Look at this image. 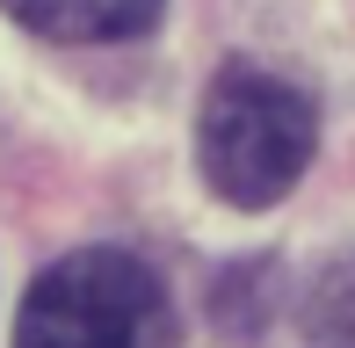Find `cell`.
I'll list each match as a JSON object with an SVG mask.
<instances>
[{"mask_svg": "<svg viewBox=\"0 0 355 348\" xmlns=\"http://www.w3.org/2000/svg\"><path fill=\"white\" fill-rule=\"evenodd\" d=\"M312 138H319V116L290 80L261 66H225L203 94L196 160H203V182L232 211H268L312 167Z\"/></svg>", "mask_w": 355, "mask_h": 348, "instance_id": "obj_1", "label": "cell"}, {"mask_svg": "<svg viewBox=\"0 0 355 348\" xmlns=\"http://www.w3.org/2000/svg\"><path fill=\"white\" fill-rule=\"evenodd\" d=\"M0 8L29 37H51V44H123V37H145L167 0H0Z\"/></svg>", "mask_w": 355, "mask_h": 348, "instance_id": "obj_3", "label": "cell"}, {"mask_svg": "<svg viewBox=\"0 0 355 348\" xmlns=\"http://www.w3.org/2000/svg\"><path fill=\"white\" fill-rule=\"evenodd\" d=\"M15 348H167L159 276L123 247H80L29 283Z\"/></svg>", "mask_w": 355, "mask_h": 348, "instance_id": "obj_2", "label": "cell"}, {"mask_svg": "<svg viewBox=\"0 0 355 348\" xmlns=\"http://www.w3.org/2000/svg\"><path fill=\"white\" fill-rule=\"evenodd\" d=\"M304 341L312 348H355V254H341L304 297Z\"/></svg>", "mask_w": 355, "mask_h": 348, "instance_id": "obj_4", "label": "cell"}]
</instances>
